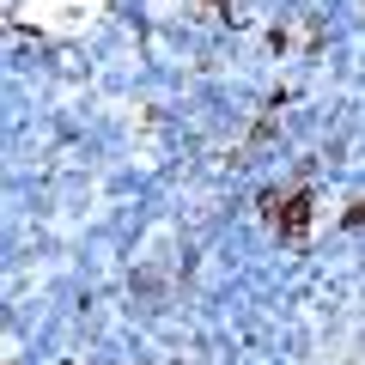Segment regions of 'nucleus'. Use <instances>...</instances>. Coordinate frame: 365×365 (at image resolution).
Segmentation results:
<instances>
[{
    "mask_svg": "<svg viewBox=\"0 0 365 365\" xmlns=\"http://www.w3.org/2000/svg\"><path fill=\"white\" fill-rule=\"evenodd\" d=\"M274 225H280V237H287V244H299L304 225H311V195H304V189H299V195H287V207L274 213Z\"/></svg>",
    "mask_w": 365,
    "mask_h": 365,
    "instance_id": "1",
    "label": "nucleus"
}]
</instances>
